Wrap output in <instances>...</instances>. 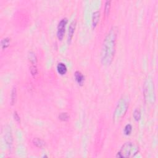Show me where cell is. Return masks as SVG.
<instances>
[{"label": "cell", "mask_w": 158, "mask_h": 158, "mask_svg": "<svg viewBox=\"0 0 158 158\" xmlns=\"http://www.w3.org/2000/svg\"><path fill=\"white\" fill-rule=\"evenodd\" d=\"M117 35V29L116 27H112L104 39L101 51V63L105 66L109 65L113 60L116 48Z\"/></svg>", "instance_id": "obj_1"}, {"label": "cell", "mask_w": 158, "mask_h": 158, "mask_svg": "<svg viewBox=\"0 0 158 158\" xmlns=\"http://www.w3.org/2000/svg\"><path fill=\"white\" fill-rule=\"evenodd\" d=\"M139 151L138 145L132 142H127L121 147L117 154V157H131L135 156Z\"/></svg>", "instance_id": "obj_2"}, {"label": "cell", "mask_w": 158, "mask_h": 158, "mask_svg": "<svg viewBox=\"0 0 158 158\" xmlns=\"http://www.w3.org/2000/svg\"><path fill=\"white\" fill-rule=\"evenodd\" d=\"M128 107V104L125 99H121L118 103L117 106L115 110L114 114V121H118L121 119L126 113Z\"/></svg>", "instance_id": "obj_3"}, {"label": "cell", "mask_w": 158, "mask_h": 158, "mask_svg": "<svg viewBox=\"0 0 158 158\" xmlns=\"http://www.w3.org/2000/svg\"><path fill=\"white\" fill-rule=\"evenodd\" d=\"M67 23V19L63 18L59 22V24L58 26V30H57V36L58 39L59 40H62L64 37L65 31H66V26Z\"/></svg>", "instance_id": "obj_4"}, {"label": "cell", "mask_w": 158, "mask_h": 158, "mask_svg": "<svg viewBox=\"0 0 158 158\" xmlns=\"http://www.w3.org/2000/svg\"><path fill=\"white\" fill-rule=\"evenodd\" d=\"M75 26H76V21L75 20H73L72 22L70 23L69 27L68 30V38H67V42L69 44H70L71 43L72 39L74 33Z\"/></svg>", "instance_id": "obj_5"}, {"label": "cell", "mask_w": 158, "mask_h": 158, "mask_svg": "<svg viewBox=\"0 0 158 158\" xmlns=\"http://www.w3.org/2000/svg\"><path fill=\"white\" fill-rule=\"evenodd\" d=\"M75 80H76V82L78 83V85H83V82L85 81V77H84L83 74L80 71L75 72Z\"/></svg>", "instance_id": "obj_6"}, {"label": "cell", "mask_w": 158, "mask_h": 158, "mask_svg": "<svg viewBox=\"0 0 158 158\" xmlns=\"http://www.w3.org/2000/svg\"><path fill=\"white\" fill-rule=\"evenodd\" d=\"M57 70L58 72L59 73L60 75H63L66 74L67 70V68L66 64H64V63H60L57 66Z\"/></svg>", "instance_id": "obj_7"}, {"label": "cell", "mask_w": 158, "mask_h": 158, "mask_svg": "<svg viewBox=\"0 0 158 158\" xmlns=\"http://www.w3.org/2000/svg\"><path fill=\"white\" fill-rule=\"evenodd\" d=\"M99 11L94 12L93 14V18H92L93 27H95L97 26L98 23L99 22Z\"/></svg>", "instance_id": "obj_8"}, {"label": "cell", "mask_w": 158, "mask_h": 158, "mask_svg": "<svg viewBox=\"0 0 158 158\" xmlns=\"http://www.w3.org/2000/svg\"><path fill=\"white\" fill-rule=\"evenodd\" d=\"M33 143L34 145H35L38 148H43L45 145V143H44V141H43L40 138H34L33 140Z\"/></svg>", "instance_id": "obj_9"}, {"label": "cell", "mask_w": 158, "mask_h": 158, "mask_svg": "<svg viewBox=\"0 0 158 158\" xmlns=\"http://www.w3.org/2000/svg\"><path fill=\"white\" fill-rule=\"evenodd\" d=\"M6 135H5V140L8 145H11L13 143V137H12L11 132H10V130H7L6 132Z\"/></svg>", "instance_id": "obj_10"}, {"label": "cell", "mask_w": 158, "mask_h": 158, "mask_svg": "<svg viewBox=\"0 0 158 158\" xmlns=\"http://www.w3.org/2000/svg\"><path fill=\"white\" fill-rule=\"evenodd\" d=\"M29 59L31 63H32V65H35L37 63V57H36V55L35 53L32 51L29 53Z\"/></svg>", "instance_id": "obj_11"}, {"label": "cell", "mask_w": 158, "mask_h": 158, "mask_svg": "<svg viewBox=\"0 0 158 158\" xmlns=\"http://www.w3.org/2000/svg\"><path fill=\"white\" fill-rule=\"evenodd\" d=\"M9 43H10L9 38L6 37V38H3L1 42V48L3 49L6 48L9 45Z\"/></svg>", "instance_id": "obj_12"}, {"label": "cell", "mask_w": 158, "mask_h": 158, "mask_svg": "<svg viewBox=\"0 0 158 158\" xmlns=\"http://www.w3.org/2000/svg\"><path fill=\"white\" fill-rule=\"evenodd\" d=\"M133 117L136 121H138L141 118V112L140 109H136L133 112Z\"/></svg>", "instance_id": "obj_13"}, {"label": "cell", "mask_w": 158, "mask_h": 158, "mask_svg": "<svg viewBox=\"0 0 158 158\" xmlns=\"http://www.w3.org/2000/svg\"><path fill=\"white\" fill-rule=\"evenodd\" d=\"M132 131V126L130 124L125 125L124 128V133L126 135H129Z\"/></svg>", "instance_id": "obj_14"}, {"label": "cell", "mask_w": 158, "mask_h": 158, "mask_svg": "<svg viewBox=\"0 0 158 158\" xmlns=\"http://www.w3.org/2000/svg\"><path fill=\"white\" fill-rule=\"evenodd\" d=\"M59 118L60 120H61V121H66L69 119V115L67 112H62L59 114Z\"/></svg>", "instance_id": "obj_15"}, {"label": "cell", "mask_w": 158, "mask_h": 158, "mask_svg": "<svg viewBox=\"0 0 158 158\" xmlns=\"http://www.w3.org/2000/svg\"><path fill=\"white\" fill-rule=\"evenodd\" d=\"M16 95H17L16 89L14 88H13V91H12V93H11V103H12V104H14V103H15V99H16Z\"/></svg>", "instance_id": "obj_16"}, {"label": "cell", "mask_w": 158, "mask_h": 158, "mask_svg": "<svg viewBox=\"0 0 158 158\" xmlns=\"http://www.w3.org/2000/svg\"><path fill=\"white\" fill-rule=\"evenodd\" d=\"M30 70L31 74H32V75L33 76H35V75L37 74V68L35 65H32L30 67Z\"/></svg>", "instance_id": "obj_17"}, {"label": "cell", "mask_w": 158, "mask_h": 158, "mask_svg": "<svg viewBox=\"0 0 158 158\" xmlns=\"http://www.w3.org/2000/svg\"><path fill=\"white\" fill-rule=\"evenodd\" d=\"M111 1H107L105 4V13L106 14H108L109 13V9L111 8Z\"/></svg>", "instance_id": "obj_18"}, {"label": "cell", "mask_w": 158, "mask_h": 158, "mask_svg": "<svg viewBox=\"0 0 158 158\" xmlns=\"http://www.w3.org/2000/svg\"><path fill=\"white\" fill-rule=\"evenodd\" d=\"M14 119L15 121L18 122H20V117L19 116V114H18V112H17L16 111H14Z\"/></svg>", "instance_id": "obj_19"}]
</instances>
